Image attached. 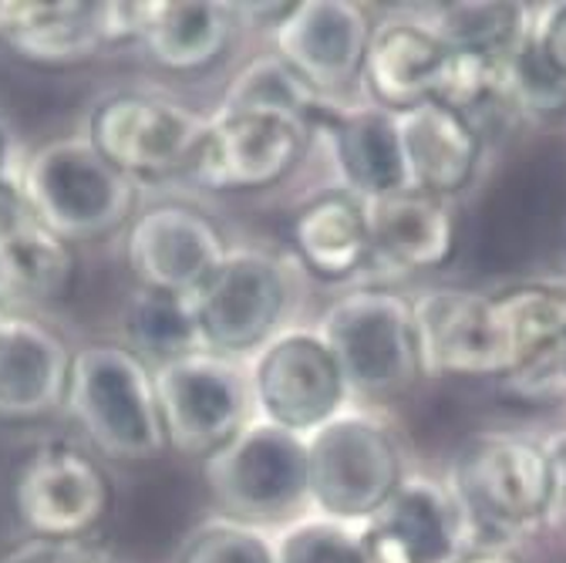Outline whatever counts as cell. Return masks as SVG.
Returning a JSON list of instances; mask_svg holds the SVG:
<instances>
[{"instance_id":"cell-1","label":"cell","mask_w":566,"mask_h":563,"mask_svg":"<svg viewBox=\"0 0 566 563\" xmlns=\"http://www.w3.org/2000/svg\"><path fill=\"white\" fill-rule=\"evenodd\" d=\"M64 408L112 462H153L169 449L153 368L125 344L95 341L75 351Z\"/></svg>"},{"instance_id":"cell-2","label":"cell","mask_w":566,"mask_h":563,"mask_svg":"<svg viewBox=\"0 0 566 563\" xmlns=\"http://www.w3.org/2000/svg\"><path fill=\"white\" fill-rule=\"evenodd\" d=\"M34 213L71 247L105 240L138 213V186L105 163L85 135L34 149L18 179Z\"/></svg>"},{"instance_id":"cell-3","label":"cell","mask_w":566,"mask_h":563,"mask_svg":"<svg viewBox=\"0 0 566 563\" xmlns=\"http://www.w3.org/2000/svg\"><path fill=\"white\" fill-rule=\"evenodd\" d=\"M307 446V507L317 517L365 526L381 513L405 479L401 446L385 421L344 408L304 439Z\"/></svg>"},{"instance_id":"cell-4","label":"cell","mask_w":566,"mask_h":563,"mask_svg":"<svg viewBox=\"0 0 566 563\" xmlns=\"http://www.w3.org/2000/svg\"><path fill=\"white\" fill-rule=\"evenodd\" d=\"M202 479L223 520L256 530L287 526L307 507V446L253 415L202 462Z\"/></svg>"},{"instance_id":"cell-5","label":"cell","mask_w":566,"mask_h":563,"mask_svg":"<svg viewBox=\"0 0 566 563\" xmlns=\"http://www.w3.org/2000/svg\"><path fill=\"white\" fill-rule=\"evenodd\" d=\"M115 507L105 466L78 442L44 439L11 472V510L21 530L51 543H88Z\"/></svg>"},{"instance_id":"cell-6","label":"cell","mask_w":566,"mask_h":563,"mask_svg":"<svg viewBox=\"0 0 566 563\" xmlns=\"http://www.w3.org/2000/svg\"><path fill=\"white\" fill-rule=\"evenodd\" d=\"M452 482L459 513L472 526L495 533V543H506V533L539 523L556 500L546 446L506 432L465 439L455 456Z\"/></svg>"},{"instance_id":"cell-7","label":"cell","mask_w":566,"mask_h":563,"mask_svg":"<svg viewBox=\"0 0 566 563\" xmlns=\"http://www.w3.org/2000/svg\"><path fill=\"white\" fill-rule=\"evenodd\" d=\"M317 334L350 392L388 398L415 385L418 355L411 331V301L388 288H358L340 294L321 317Z\"/></svg>"},{"instance_id":"cell-8","label":"cell","mask_w":566,"mask_h":563,"mask_svg":"<svg viewBox=\"0 0 566 563\" xmlns=\"http://www.w3.org/2000/svg\"><path fill=\"white\" fill-rule=\"evenodd\" d=\"M202 132L206 115L149 92L105 95L85 125L88 146L135 186L186 176Z\"/></svg>"},{"instance_id":"cell-9","label":"cell","mask_w":566,"mask_h":563,"mask_svg":"<svg viewBox=\"0 0 566 563\" xmlns=\"http://www.w3.org/2000/svg\"><path fill=\"white\" fill-rule=\"evenodd\" d=\"M166 446L186 459L206 462L253 418L247 365L192 351L153 368Z\"/></svg>"},{"instance_id":"cell-10","label":"cell","mask_w":566,"mask_h":563,"mask_svg":"<svg viewBox=\"0 0 566 563\" xmlns=\"http://www.w3.org/2000/svg\"><path fill=\"white\" fill-rule=\"evenodd\" d=\"M253 415L307 439L347 405V382L317 331H276L247 365Z\"/></svg>"},{"instance_id":"cell-11","label":"cell","mask_w":566,"mask_h":563,"mask_svg":"<svg viewBox=\"0 0 566 563\" xmlns=\"http://www.w3.org/2000/svg\"><path fill=\"white\" fill-rule=\"evenodd\" d=\"M314 128L273 112H227L206 118L189 179L209 192H263L307 156Z\"/></svg>"},{"instance_id":"cell-12","label":"cell","mask_w":566,"mask_h":563,"mask_svg":"<svg viewBox=\"0 0 566 563\" xmlns=\"http://www.w3.org/2000/svg\"><path fill=\"white\" fill-rule=\"evenodd\" d=\"M287 304L291 284L276 257L253 247L230 250L192 298L202 347L233 362L256 355L280 331Z\"/></svg>"},{"instance_id":"cell-13","label":"cell","mask_w":566,"mask_h":563,"mask_svg":"<svg viewBox=\"0 0 566 563\" xmlns=\"http://www.w3.org/2000/svg\"><path fill=\"white\" fill-rule=\"evenodd\" d=\"M230 247L209 213L189 202L138 209L125 227V267L138 288L196 298Z\"/></svg>"},{"instance_id":"cell-14","label":"cell","mask_w":566,"mask_h":563,"mask_svg":"<svg viewBox=\"0 0 566 563\" xmlns=\"http://www.w3.org/2000/svg\"><path fill=\"white\" fill-rule=\"evenodd\" d=\"M132 0H8L4 44L28 64L67 67L135 44Z\"/></svg>"},{"instance_id":"cell-15","label":"cell","mask_w":566,"mask_h":563,"mask_svg":"<svg viewBox=\"0 0 566 563\" xmlns=\"http://www.w3.org/2000/svg\"><path fill=\"white\" fill-rule=\"evenodd\" d=\"M375 21L354 0H301L273 31V51L324 98L358 82Z\"/></svg>"},{"instance_id":"cell-16","label":"cell","mask_w":566,"mask_h":563,"mask_svg":"<svg viewBox=\"0 0 566 563\" xmlns=\"http://www.w3.org/2000/svg\"><path fill=\"white\" fill-rule=\"evenodd\" d=\"M418 372L429 378H500L489 294L439 288L411 301Z\"/></svg>"},{"instance_id":"cell-17","label":"cell","mask_w":566,"mask_h":563,"mask_svg":"<svg viewBox=\"0 0 566 563\" xmlns=\"http://www.w3.org/2000/svg\"><path fill=\"white\" fill-rule=\"evenodd\" d=\"M462 513L429 476H405L375 520L358 526L361 563H452Z\"/></svg>"},{"instance_id":"cell-18","label":"cell","mask_w":566,"mask_h":563,"mask_svg":"<svg viewBox=\"0 0 566 563\" xmlns=\"http://www.w3.org/2000/svg\"><path fill=\"white\" fill-rule=\"evenodd\" d=\"M75 351L38 317L0 321V421L31 426L57 415L67 402Z\"/></svg>"},{"instance_id":"cell-19","label":"cell","mask_w":566,"mask_h":563,"mask_svg":"<svg viewBox=\"0 0 566 563\" xmlns=\"http://www.w3.org/2000/svg\"><path fill=\"white\" fill-rule=\"evenodd\" d=\"M78 270L75 247L34 213L18 183H0V291L57 304L75 294Z\"/></svg>"},{"instance_id":"cell-20","label":"cell","mask_w":566,"mask_h":563,"mask_svg":"<svg viewBox=\"0 0 566 563\" xmlns=\"http://www.w3.org/2000/svg\"><path fill=\"white\" fill-rule=\"evenodd\" d=\"M371 263L395 270H442L459 250V220L449 199L401 186L368 202Z\"/></svg>"},{"instance_id":"cell-21","label":"cell","mask_w":566,"mask_h":563,"mask_svg":"<svg viewBox=\"0 0 566 563\" xmlns=\"http://www.w3.org/2000/svg\"><path fill=\"white\" fill-rule=\"evenodd\" d=\"M135 44L169 75H202L233 44V4L220 0H138Z\"/></svg>"},{"instance_id":"cell-22","label":"cell","mask_w":566,"mask_h":563,"mask_svg":"<svg viewBox=\"0 0 566 563\" xmlns=\"http://www.w3.org/2000/svg\"><path fill=\"white\" fill-rule=\"evenodd\" d=\"M395 128L408 186L452 199L472 183L482 159L475 122L429 98L395 115Z\"/></svg>"},{"instance_id":"cell-23","label":"cell","mask_w":566,"mask_h":563,"mask_svg":"<svg viewBox=\"0 0 566 563\" xmlns=\"http://www.w3.org/2000/svg\"><path fill=\"white\" fill-rule=\"evenodd\" d=\"M446 58L439 34L421 21H388L375 24L371 44L361 61V88L368 105L401 115L432 98L436 75Z\"/></svg>"},{"instance_id":"cell-24","label":"cell","mask_w":566,"mask_h":563,"mask_svg":"<svg viewBox=\"0 0 566 563\" xmlns=\"http://www.w3.org/2000/svg\"><path fill=\"white\" fill-rule=\"evenodd\" d=\"M291 243L307 273L324 284H344L371 263L368 202L347 189L311 196L294 213Z\"/></svg>"},{"instance_id":"cell-25","label":"cell","mask_w":566,"mask_h":563,"mask_svg":"<svg viewBox=\"0 0 566 563\" xmlns=\"http://www.w3.org/2000/svg\"><path fill=\"white\" fill-rule=\"evenodd\" d=\"M321 128L331 138L334 163L347 192L371 202L378 196H388L408 186L395 115L375 105L340 108L331 102Z\"/></svg>"},{"instance_id":"cell-26","label":"cell","mask_w":566,"mask_h":563,"mask_svg":"<svg viewBox=\"0 0 566 563\" xmlns=\"http://www.w3.org/2000/svg\"><path fill=\"white\" fill-rule=\"evenodd\" d=\"M220 108L287 115L317 132L331 108V98L317 95L276 51H266V54H256L253 61H247L233 75Z\"/></svg>"},{"instance_id":"cell-27","label":"cell","mask_w":566,"mask_h":563,"mask_svg":"<svg viewBox=\"0 0 566 563\" xmlns=\"http://www.w3.org/2000/svg\"><path fill=\"white\" fill-rule=\"evenodd\" d=\"M122 337L132 355H138L142 362L156 358L159 365L192 355V351H206L199 337L192 298L149 291V288H135L132 298L125 301Z\"/></svg>"},{"instance_id":"cell-28","label":"cell","mask_w":566,"mask_h":563,"mask_svg":"<svg viewBox=\"0 0 566 563\" xmlns=\"http://www.w3.org/2000/svg\"><path fill=\"white\" fill-rule=\"evenodd\" d=\"M446 48H469L482 54H510L526 31V8L500 4V0H465V4H442L429 24Z\"/></svg>"},{"instance_id":"cell-29","label":"cell","mask_w":566,"mask_h":563,"mask_svg":"<svg viewBox=\"0 0 566 563\" xmlns=\"http://www.w3.org/2000/svg\"><path fill=\"white\" fill-rule=\"evenodd\" d=\"M503 58L469 51V48H446L442 67L436 75V88H432V102L465 115L469 122H472V112L485 105H506Z\"/></svg>"},{"instance_id":"cell-30","label":"cell","mask_w":566,"mask_h":563,"mask_svg":"<svg viewBox=\"0 0 566 563\" xmlns=\"http://www.w3.org/2000/svg\"><path fill=\"white\" fill-rule=\"evenodd\" d=\"M506 105L539 118L566 115V79L546 61L536 34H526L506 58Z\"/></svg>"},{"instance_id":"cell-31","label":"cell","mask_w":566,"mask_h":563,"mask_svg":"<svg viewBox=\"0 0 566 563\" xmlns=\"http://www.w3.org/2000/svg\"><path fill=\"white\" fill-rule=\"evenodd\" d=\"M273 563H361L358 526L297 517L273 533Z\"/></svg>"},{"instance_id":"cell-32","label":"cell","mask_w":566,"mask_h":563,"mask_svg":"<svg viewBox=\"0 0 566 563\" xmlns=\"http://www.w3.org/2000/svg\"><path fill=\"white\" fill-rule=\"evenodd\" d=\"M176 563H273V536L266 530L217 517L199 523L182 540Z\"/></svg>"},{"instance_id":"cell-33","label":"cell","mask_w":566,"mask_h":563,"mask_svg":"<svg viewBox=\"0 0 566 563\" xmlns=\"http://www.w3.org/2000/svg\"><path fill=\"white\" fill-rule=\"evenodd\" d=\"M78 543H51V540H21L8 553H0V563H67Z\"/></svg>"},{"instance_id":"cell-34","label":"cell","mask_w":566,"mask_h":563,"mask_svg":"<svg viewBox=\"0 0 566 563\" xmlns=\"http://www.w3.org/2000/svg\"><path fill=\"white\" fill-rule=\"evenodd\" d=\"M536 41H539V51L546 54V61L566 79V4L549 11V18H546L543 31L536 34Z\"/></svg>"},{"instance_id":"cell-35","label":"cell","mask_w":566,"mask_h":563,"mask_svg":"<svg viewBox=\"0 0 566 563\" xmlns=\"http://www.w3.org/2000/svg\"><path fill=\"white\" fill-rule=\"evenodd\" d=\"M452 563H526L523 553L510 543H492V540H479L469 546H459V553L452 556Z\"/></svg>"},{"instance_id":"cell-36","label":"cell","mask_w":566,"mask_h":563,"mask_svg":"<svg viewBox=\"0 0 566 563\" xmlns=\"http://www.w3.org/2000/svg\"><path fill=\"white\" fill-rule=\"evenodd\" d=\"M294 4H233V18L240 24V18H247L243 24L250 28H266V31H276L280 21L291 14Z\"/></svg>"},{"instance_id":"cell-37","label":"cell","mask_w":566,"mask_h":563,"mask_svg":"<svg viewBox=\"0 0 566 563\" xmlns=\"http://www.w3.org/2000/svg\"><path fill=\"white\" fill-rule=\"evenodd\" d=\"M546 456H549V469H553L556 500H563V507H566V432L546 446Z\"/></svg>"},{"instance_id":"cell-38","label":"cell","mask_w":566,"mask_h":563,"mask_svg":"<svg viewBox=\"0 0 566 563\" xmlns=\"http://www.w3.org/2000/svg\"><path fill=\"white\" fill-rule=\"evenodd\" d=\"M67 563H115L108 550L95 546V543H78L75 553L67 556Z\"/></svg>"},{"instance_id":"cell-39","label":"cell","mask_w":566,"mask_h":563,"mask_svg":"<svg viewBox=\"0 0 566 563\" xmlns=\"http://www.w3.org/2000/svg\"><path fill=\"white\" fill-rule=\"evenodd\" d=\"M11 153V146H8V132H4V125H0V183H8V156Z\"/></svg>"},{"instance_id":"cell-40","label":"cell","mask_w":566,"mask_h":563,"mask_svg":"<svg viewBox=\"0 0 566 563\" xmlns=\"http://www.w3.org/2000/svg\"><path fill=\"white\" fill-rule=\"evenodd\" d=\"M8 31V0H0V41H4Z\"/></svg>"},{"instance_id":"cell-41","label":"cell","mask_w":566,"mask_h":563,"mask_svg":"<svg viewBox=\"0 0 566 563\" xmlns=\"http://www.w3.org/2000/svg\"><path fill=\"white\" fill-rule=\"evenodd\" d=\"M4 317H8V314H4V311H0V321H4Z\"/></svg>"}]
</instances>
